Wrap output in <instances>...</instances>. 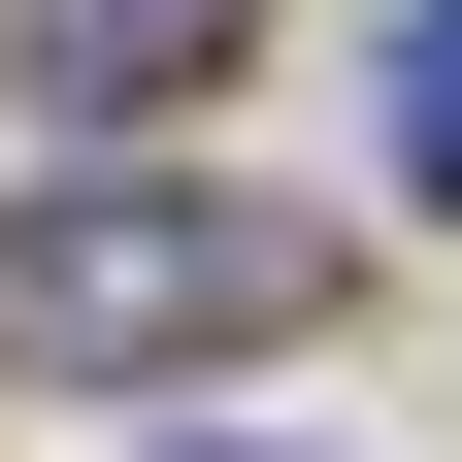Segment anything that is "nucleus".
I'll use <instances>...</instances> for the list:
<instances>
[{
    "label": "nucleus",
    "mask_w": 462,
    "mask_h": 462,
    "mask_svg": "<svg viewBox=\"0 0 462 462\" xmlns=\"http://www.w3.org/2000/svg\"><path fill=\"white\" fill-rule=\"evenodd\" d=\"M199 330H298V231L264 199H67V231H0V364H199Z\"/></svg>",
    "instance_id": "1"
},
{
    "label": "nucleus",
    "mask_w": 462,
    "mask_h": 462,
    "mask_svg": "<svg viewBox=\"0 0 462 462\" xmlns=\"http://www.w3.org/2000/svg\"><path fill=\"white\" fill-rule=\"evenodd\" d=\"M231 33H264V0H0V67H33V99H199Z\"/></svg>",
    "instance_id": "2"
},
{
    "label": "nucleus",
    "mask_w": 462,
    "mask_h": 462,
    "mask_svg": "<svg viewBox=\"0 0 462 462\" xmlns=\"http://www.w3.org/2000/svg\"><path fill=\"white\" fill-rule=\"evenodd\" d=\"M396 165H430V199H462V0H430V33H396Z\"/></svg>",
    "instance_id": "3"
}]
</instances>
